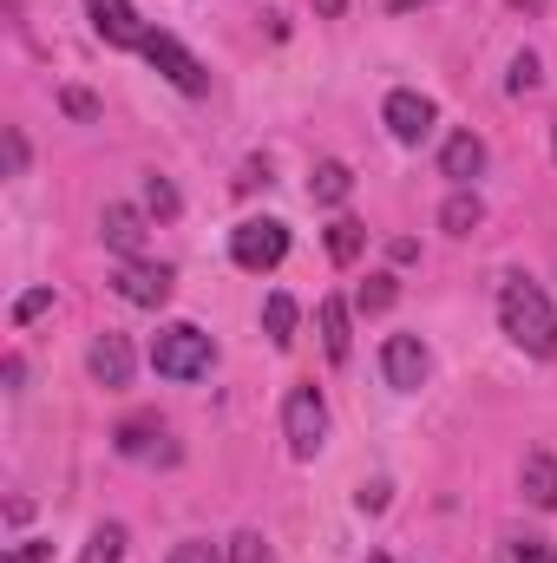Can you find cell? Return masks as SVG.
Masks as SVG:
<instances>
[{"label": "cell", "instance_id": "1", "mask_svg": "<svg viewBox=\"0 0 557 563\" xmlns=\"http://www.w3.org/2000/svg\"><path fill=\"white\" fill-rule=\"evenodd\" d=\"M499 321H505V334H512L532 361H557V314H551L545 288H538L532 276L499 282Z\"/></svg>", "mask_w": 557, "mask_h": 563}, {"label": "cell", "instance_id": "2", "mask_svg": "<svg viewBox=\"0 0 557 563\" xmlns=\"http://www.w3.org/2000/svg\"><path fill=\"white\" fill-rule=\"evenodd\" d=\"M210 361H217V347H210V334L190 328V321H171V328H157V341H151V367H157L164 380H204Z\"/></svg>", "mask_w": 557, "mask_h": 563}, {"label": "cell", "instance_id": "3", "mask_svg": "<svg viewBox=\"0 0 557 563\" xmlns=\"http://www.w3.org/2000/svg\"><path fill=\"white\" fill-rule=\"evenodd\" d=\"M282 256H288V230H282L276 217H250V223L230 230V263L237 269L263 276V269H276Z\"/></svg>", "mask_w": 557, "mask_h": 563}, {"label": "cell", "instance_id": "4", "mask_svg": "<svg viewBox=\"0 0 557 563\" xmlns=\"http://www.w3.org/2000/svg\"><path fill=\"white\" fill-rule=\"evenodd\" d=\"M282 439H288L295 459H315V452H321V439H328V400H321L315 387H295V394H288V407H282Z\"/></svg>", "mask_w": 557, "mask_h": 563}, {"label": "cell", "instance_id": "5", "mask_svg": "<svg viewBox=\"0 0 557 563\" xmlns=\"http://www.w3.org/2000/svg\"><path fill=\"white\" fill-rule=\"evenodd\" d=\"M139 53L157 66V73H164V79H171V86H177V92H184V99H204V92H210V73L197 66V53H184L171 33H144Z\"/></svg>", "mask_w": 557, "mask_h": 563}, {"label": "cell", "instance_id": "6", "mask_svg": "<svg viewBox=\"0 0 557 563\" xmlns=\"http://www.w3.org/2000/svg\"><path fill=\"white\" fill-rule=\"evenodd\" d=\"M112 288H119L132 308H164V301H171V288H177V276H171L164 263H144V256H132V263H119Z\"/></svg>", "mask_w": 557, "mask_h": 563}, {"label": "cell", "instance_id": "7", "mask_svg": "<svg viewBox=\"0 0 557 563\" xmlns=\"http://www.w3.org/2000/svg\"><path fill=\"white\" fill-rule=\"evenodd\" d=\"M381 374H387V387L419 394V387H426V374H433V354H426V341H414V334H394V341L381 347Z\"/></svg>", "mask_w": 557, "mask_h": 563}, {"label": "cell", "instance_id": "8", "mask_svg": "<svg viewBox=\"0 0 557 563\" xmlns=\"http://www.w3.org/2000/svg\"><path fill=\"white\" fill-rule=\"evenodd\" d=\"M381 119H387V132H394L401 144H419L433 125H439V112H433L426 92H387V112H381Z\"/></svg>", "mask_w": 557, "mask_h": 563}, {"label": "cell", "instance_id": "9", "mask_svg": "<svg viewBox=\"0 0 557 563\" xmlns=\"http://www.w3.org/2000/svg\"><path fill=\"white\" fill-rule=\"evenodd\" d=\"M86 13L106 46H144V20L132 13V0H86Z\"/></svg>", "mask_w": 557, "mask_h": 563}, {"label": "cell", "instance_id": "10", "mask_svg": "<svg viewBox=\"0 0 557 563\" xmlns=\"http://www.w3.org/2000/svg\"><path fill=\"white\" fill-rule=\"evenodd\" d=\"M86 367H92V380H99V387H125V380H132V367H139V354H132V341H125V334H112V328H106V334L92 341Z\"/></svg>", "mask_w": 557, "mask_h": 563}, {"label": "cell", "instance_id": "11", "mask_svg": "<svg viewBox=\"0 0 557 563\" xmlns=\"http://www.w3.org/2000/svg\"><path fill=\"white\" fill-rule=\"evenodd\" d=\"M112 445H119L125 459H157V465H171V459H177L171 432H164L157 420H125L119 432H112Z\"/></svg>", "mask_w": 557, "mask_h": 563}, {"label": "cell", "instance_id": "12", "mask_svg": "<svg viewBox=\"0 0 557 563\" xmlns=\"http://www.w3.org/2000/svg\"><path fill=\"white\" fill-rule=\"evenodd\" d=\"M99 236H106V250H112V256H125V263H132V256L144 250V217L132 210V203H106Z\"/></svg>", "mask_w": 557, "mask_h": 563}, {"label": "cell", "instance_id": "13", "mask_svg": "<svg viewBox=\"0 0 557 563\" xmlns=\"http://www.w3.org/2000/svg\"><path fill=\"white\" fill-rule=\"evenodd\" d=\"M439 170L466 190V184L485 170V139H479V132H452V139H446V151H439Z\"/></svg>", "mask_w": 557, "mask_h": 563}, {"label": "cell", "instance_id": "14", "mask_svg": "<svg viewBox=\"0 0 557 563\" xmlns=\"http://www.w3.org/2000/svg\"><path fill=\"white\" fill-rule=\"evenodd\" d=\"M518 485H525V498H532L538 511H557V459H551V452H525Z\"/></svg>", "mask_w": 557, "mask_h": 563}, {"label": "cell", "instance_id": "15", "mask_svg": "<svg viewBox=\"0 0 557 563\" xmlns=\"http://www.w3.org/2000/svg\"><path fill=\"white\" fill-rule=\"evenodd\" d=\"M348 190H354V170H348L341 157H321L315 177H308V197H315V203H348Z\"/></svg>", "mask_w": 557, "mask_h": 563}, {"label": "cell", "instance_id": "16", "mask_svg": "<svg viewBox=\"0 0 557 563\" xmlns=\"http://www.w3.org/2000/svg\"><path fill=\"white\" fill-rule=\"evenodd\" d=\"M439 223H446L452 236H472V230L485 223V203H479V190H452V197L439 203Z\"/></svg>", "mask_w": 557, "mask_h": 563}, {"label": "cell", "instance_id": "17", "mask_svg": "<svg viewBox=\"0 0 557 563\" xmlns=\"http://www.w3.org/2000/svg\"><path fill=\"white\" fill-rule=\"evenodd\" d=\"M321 347H328V361H335V367H341V361H348V347H354V334H348V308H341L335 295L321 301Z\"/></svg>", "mask_w": 557, "mask_h": 563}, {"label": "cell", "instance_id": "18", "mask_svg": "<svg viewBox=\"0 0 557 563\" xmlns=\"http://www.w3.org/2000/svg\"><path fill=\"white\" fill-rule=\"evenodd\" d=\"M361 250H368V230H361L354 217H335V223H328V256L348 269V263H361Z\"/></svg>", "mask_w": 557, "mask_h": 563}, {"label": "cell", "instance_id": "19", "mask_svg": "<svg viewBox=\"0 0 557 563\" xmlns=\"http://www.w3.org/2000/svg\"><path fill=\"white\" fill-rule=\"evenodd\" d=\"M263 328H270V341H276V347H288V341H295V295H270V301H263Z\"/></svg>", "mask_w": 557, "mask_h": 563}, {"label": "cell", "instance_id": "20", "mask_svg": "<svg viewBox=\"0 0 557 563\" xmlns=\"http://www.w3.org/2000/svg\"><path fill=\"white\" fill-rule=\"evenodd\" d=\"M119 558H125V525H99L79 551V563H119Z\"/></svg>", "mask_w": 557, "mask_h": 563}, {"label": "cell", "instance_id": "21", "mask_svg": "<svg viewBox=\"0 0 557 563\" xmlns=\"http://www.w3.org/2000/svg\"><path fill=\"white\" fill-rule=\"evenodd\" d=\"M499 563H557V544L551 538H505Z\"/></svg>", "mask_w": 557, "mask_h": 563}, {"label": "cell", "instance_id": "22", "mask_svg": "<svg viewBox=\"0 0 557 563\" xmlns=\"http://www.w3.org/2000/svg\"><path fill=\"white\" fill-rule=\"evenodd\" d=\"M538 79H545L538 53H518V59H512V79H505V92H518V99H525V92H538Z\"/></svg>", "mask_w": 557, "mask_h": 563}, {"label": "cell", "instance_id": "23", "mask_svg": "<svg viewBox=\"0 0 557 563\" xmlns=\"http://www.w3.org/2000/svg\"><path fill=\"white\" fill-rule=\"evenodd\" d=\"M144 210H151V217H177V190H171V177H144Z\"/></svg>", "mask_w": 557, "mask_h": 563}, {"label": "cell", "instance_id": "24", "mask_svg": "<svg viewBox=\"0 0 557 563\" xmlns=\"http://www.w3.org/2000/svg\"><path fill=\"white\" fill-rule=\"evenodd\" d=\"M361 308H368V314L394 308V276H368V282H361Z\"/></svg>", "mask_w": 557, "mask_h": 563}, {"label": "cell", "instance_id": "25", "mask_svg": "<svg viewBox=\"0 0 557 563\" xmlns=\"http://www.w3.org/2000/svg\"><path fill=\"white\" fill-rule=\"evenodd\" d=\"M171 563H223V551H217V544H204V538H184V544L171 551Z\"/></svg>", "mask_w": 557, "mask_h": 563}, {"label": "cell", "instance_id": "26", "mask_svg": "<svg viewBox=\"0 0 557 563\" xmlns=\"http://www.w3.org/2000/svg\"><path fill=\"white\" fill-rule=\"evenodd\" d=\"M53 308V288H26L20 301H13V321H33V314H46Z\"/></svg>", "mask_w": 557, "mask_h": 563}, {"label": "cell", "instance_id": "27", "mask_svg": "<svg viewBox=\"0 0 557 563\" xmlns=\"http://www.w3.org/2000/svg\"><path fill=\"white\" fill-rule=\"evenodd\" d=\"M230 563H263V538L256 531H237L230 538Z\"/></svg>", "mask_w": 557, "mask_h": 563}, {"label": "cell", "instance_id": "28", "mask_svg": "<svg viewBox=\"0 0 557 563\" xmlns=\"http://www.w3.org/2000/svg\"><path fill=\"white\" fill-rule=\"evenodd\" d=\"M59 106H66L73 119H99V99H92V92H79V86H66V92H59Z\"/></svg>", "mask_w": 557, "mask_h": 563}, {"label": "cell", "instance_id": "29", "mask_svg": "<svg viewBox=\"0 0 557 563\" xmlns=\"http://www.w3.org/2000/svg\"><path fill=\"white\" fill-rule=\"evenodd\" d=\"M7 563H53V544H40V538H26V544H20V551H13Z\"/></svg>", "mask_w": 557, "mask_h": 563}, {"label": "cell", "instance_id": "30", "mask_svg": "<svg viewBox=\"0 0 557 563\" xmlns=\"http://www.w3.org/2000/svg\"><path fill=\"white\" fill-rule=\"evenodd\" d=\"M20 170H26V139L7 132V177H20Z\"/></svg>", "mask_w": 557, "mask_h": 563}, {"label": "cell", "instance_id": "31", "mask_svg": "<svg viewBox=\"0 0 557 563\" xmlns=\"http://www.w3.org/2000/svg\"><path fill=\"white\" fill-rule=\"evenodd\" d=\"M354 505H361V511H387V485H361Z\"/></svg>", "mask_w": 557, "mask_h": 563}, {"label": "cell", "instance_id": "32", "mask_svg": "<svg viewBox=\"0 0 557 563\" xmlns=\"http://www.w3.org/2000/svg\"><path fill=\"white\" fill-rule=\"evenodd\" d=\"M512 7H525V13H538V7H545V0H512Z\"/></svg>", "mask_w": 557, "mask_h": 563}, {"label": "cell", "instance_id": "33", "mask_svg": "<svg viewBox=\"0 0 557 563\" xmlns=\"http://www.w3.org/2000/svg\"><path fill=\"white\" fill-rule=\"evenodd\" d=\"M551 157H557V119H551Z\"/></svg>", "mask_w": 557, "mask_h": 563}, {"label": "cell", "instance_id": "34", "mask_svg": "<svg viewBox=\"0 0 557 563\" xmlns=\"http://www.w3.org/2000/svg\"><path fill=\"white\" fill-rule=\"evenodd\" d=\"M368 563H387V558H368Z\"/></svg>", "mask_w": 557, "mask_h": 563}, {"label": "cell", "instance_id": "35", "mask_svg": "<svg viewBox=\"0 0 557 563\" xmlns=\"http://www.w3.org/2000/svg\"><path fill=\"white\" fill-rule=\"evenodd\" d=\"M401 7H414V0H401Z\"/></svg>", "mask_w": 557, "mask_h": 563}]
</instances>
